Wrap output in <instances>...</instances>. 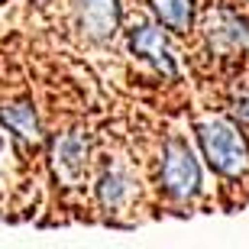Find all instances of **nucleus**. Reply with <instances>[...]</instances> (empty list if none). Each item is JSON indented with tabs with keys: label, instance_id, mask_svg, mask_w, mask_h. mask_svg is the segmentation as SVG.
Instances as JSON below:
<instances>
[{
	"label": "nucleus",
	"instance_id": "obj_2",
	"mask_svg": "<svg viewBox=\"0 0 249 249\" xmlns=\"http://www.w3.org/2000/svg\"><path fill=\"white\" fill-rule=\"evenodd\" d=\"M162 185H165V191L172 197H191L201 188L197 159L181 139H172L165 146V152H162Z\"/></svg>",
	"mask_w": 249,
	"mask_h": 249
},
{
	"label": "nucleus",
	"instance_id": "obj_6",
	"mask_svg": "<svg viewBox=\"0 0 249 249\" xmlns=\"http://www.w3.org/2000/svg\"><path fill=\"white\" fill-rule=\"evenodd\" d=\"M0 123H3L10 133H17L19 139H26V142H39V139H42V129H39L36 110H33L29 104H23V101L0 107Z\"/></svg>",
	"mask_w": 249,
	"mask_h": 249
},
{
	"label": "nucleus",
	"instance_id": "obj_4",
	"mask_svg": "<svg viewBox=\"0 0 249 249\" xmlns=\"http://www.w3.org/2000/svg\"><path fill=\"white\" fill-rule=\"evenodd\" d=\"M129 49H133L136 55L149 58L165 78H175L178 74L172 49H168L165 36H162V29H159L156 23H139V26H133V33H129Z\"/></svg>",
	"mask_w": 249,
	"mask_h": 249
},
{
	"label": "nucleus",
	"instance_id": "obj_10",
	"mask_svg": "<svg viewBox=\"0 0 249 249\" xmlns=\"http://www.w3.org/2000/svg\"><path fill=\"white\" fill-rule=\"evenodd\" d=\"M233 113L240 117V123H246L249 126V91H243L236 101H233Z\"/></svg>",
	"mask_w": 249,
	"mask_h": 249
},
{
	"label": "nucleus",
	"instance_id": "obj_7",
	"mask_svg": "<svg viewBox=\"0 0 249 249\" xmlns=\"http://www.w3.org/2000/svg\"><path fill=\"white\" fill-rule=\"evenodd\" d=\"M211 42L220 49H249V23L233 13H217L211 19Z\"/></svg>",
	"mask_w": 249,
	"mask_h": 249
},
{
	"label": "nucleus",
	"instance_id": "obj_1",
	"mask_svg": "<svg viewBox=\"0 0 249 249\" xmlns=\"http://www.w3.org/2000/svg\"><path fill=\"white\" fill-rule=\"evenodd\" d=\"M197 139H201L204 159L217 172H223V175H243L249 168V146L233 123L220 120V117L204 120L197 126Z\"/></svg>",
	"mask_w": 249,
	"mask_h": 249
},
{
	"label": "nucleus",
	"instance_id": "obj_3",
	"mask_svg": "<svg viewBox=\"0 0 249 249\" xmlns=\"http://www.w3.org/2000/svg\"><path fill=\"white\" fill-rule=\"evenodd\" d=\"M74 13H78V26L84 36L110 39L120 26V3L117 0H74Z\"/></svg>",
	"mask_w": 249,
	"mask_h": 249
},
{
	"label": "nucleus",
	"instance_id": "obj_11",
	"mask_svg": "<svg viewBox=\"0 0 249 249\" xmlns=\"http://www.w3.org/2000/svg\"><path fill=\"white\" fill-rule=\"evenodd\" d=\"M0 149H3V142H0Z\"/></svg>",
	"mask_w": 249,
	"mask_h": 249
},
{
	"label": "nucleus",
	"instance_id": "obj_5",
	"mask_svg": "<svg viewBox=\"0 0 249 249\" xmlns=\"http://www.w3.org/2000/svg\"><path fill=\"white\" fill-rule=\"evenodd\" d=\"M52 159H55V172L62 181L68 185H78L81 175L88 172V139L81 133H65L55 139V149H52Z\"/></svg>",
	"mask_w": 249,
	"mask_h": 249
},
{
	"label": "nucleus",
	"instance_id": "obj_8",
	"mask_svg": "<svg viewBox=\"0 0 249 249\" xmlns=\"http://www.w3.org/2000/svg\"><path fill=\"white\" fill-rule=\"evenodd\" d=\"M152 3V13L165 29L172 33H188L194 19V3L191 0H149Z\"/></svg>",
	"mask_w": 249,
	"mask_h": 249
},
{
	"label": "nucleus",
	"instance_id": "obj_9",
	"mask_svg": "<svg viewBox=\"0 0 249 249\" xmlns=\"http://www.w3.org/2000/svg\"><path fill=\"white\" fill-rule=\"evenodd\" d=\"M97 194H101L104 207H120V204L129 197V178L123 175V172H107V175L101 178Z\"/></svg>",
	"mask_w": 249,
	"mask_h": 249
}]
</instances>
